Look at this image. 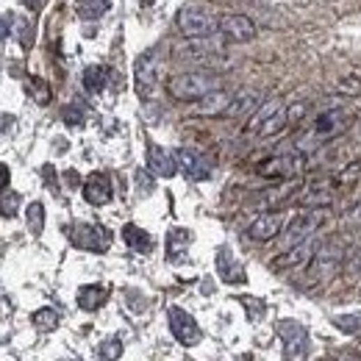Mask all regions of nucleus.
<instances>
[{
  "label": "nucleus",
  "mask_w": 361,
  "mask_h": 361,
  "mask_svg": "<svg viewBox=\"0 0 361 361\" xmlns=\"http://www.w3.org/2000/svg\"><path fill=\"white\" fill-rule=\"evenodd\" d=\"M337 89H339L342 95H359V92H361V81H359V78H342V81L337 84Z\"/></svg>",
  "instance_id": "38"
},
{
  "label": "nucleus",
  "mask_w": 361,
  "mask_h": 361,
  "mask_svg": "<svg viewBox=\"0 0 361 361\" xmlns=\"http://www.w3.org/2000/svg\"><path fill=\"white\" fill-rule=\"evenodd\" d=\"M306 109H309L306 103H295L292 109H286V117H289V125H295V123H298V120H300V117L306 114Z\"/></svg>",
  "instance_id": "40"
},
{
  "label": "nucleus",
  "mask_w": 361,
  "mask_h": 361,
  "mask_svg": "<svg viewBox=\"0 0 361 361\" xmlns=\"http://www.w3.org/2000/svg\"><path fill=\"white\" fill-rule=\"evenodd\" d=\"M286 125H289V117H286V106H284L281 112H275V114H272V117H270V120L256 131V137H261V139H267V137H278Z\"/></svg>",
  "instance_id": "28"
},
{
  "label": "nucleus",
  "mask_w": 361,
  "mask_h": 361,
  "mask_svg": "<svg viewBox=\"0 0 361 361\" xmlns=\"http://www.w3.org/2000/svg\"><path fill=\"white\" fill-rule=\"evenodd\" d=\"M123 242L131 250H137V253H151L153 250V236L148 231H142L139 225H134V222H125L123 225Z\"/></svg>",
  "instance_id": "21"
},
{
  "label": "nucleus",
  "mask_w": 361,
  "mask_h": 361,
  "mask_svg": "<svg viewBox=\"0 0 361 361\" xmlns=\"http://www.w3.org/2000/svg\"><path fill=\"white\" fill-rule=\"evenodd\" d=\"M345 275H348V278H361V247H356V250L345 259Z\"/></svg>",
  "instance_id": "37"
},
{
  "label": "nucleus",
  "mask_w": 361,
  "mask_h": 361,
  "mask_svg": "<svg viewBox=\"0 0 361 361\" xmlns=\"http://www.w3.org/2000/svg\"><path fill=\"white\" fill-rule=\"evenodd\" d=\"M31 325L36 328V331H42V334H47V331H56L59 328V312L56 309H36L33 314H31Z\"/></svg>",
  "instance_id": "27"
},
{
  "label": "nucleus",
  "mask_w": 361,
  "mask_h": 361,
  "mask_svg": "<svg viewBox=\"0 0 361 361\" xmlns=\"http://www.w3.org/2000/svg\"><path fill=\"white\" fill-rule=\"evenodd\" d=\"M8 180H11V170H8V164L0 162V192L8 186Z\"/></svg>",
  "instance_id": "42"
},
{
  "label": "nucleus",
  "mask_w": 361,
  "mask_h": 361,
  "mask_svg": "<svg viewBox=\"0 0 361 361\" xmlns=\"http://www.w3.org/2000/svg\"><path fill=\"white\" fill-rule=\"evenodd\" d=\"M214 89H220V78L211 72H180L167 81V95L180 103L200 100Z\"/></svg>",
  "instance_id": "1"
},
{
  "label": "nucleus",
  "mask_w": 361,
  "mask_h": 361,
  "mask_svg": "<svg viewBox=\"0 0 361 361\" xmlns=\"http://www.w3.org/2000/svg\"><path fill=\"white\" fill-rule=\"evenodd\" d=\"M348 361H361V359H348Z\"/></svg>",
  "instance_id": "49"
},
{
  "label": "nucleus",
  "mask_w": 361,
  "mask_h": 361,
  "mask_svg": "<svg viewBox=\"0 0 361 361\" xmlns=\"http://www.w3.org/2000/svg\"><path fill=\"white\" fill-rule=\"evenodd\" d=\"M189 245H192V233L186 228H170L167 231V259L173 264H180L186 259Z\"/></svg>",
  "instance_id": "20"
},
{
  "label": "nucleus",
  "mask_w": 361,
  "mask_h": 361,
  "mask_svg": "<svg viewBox=\"0 0 361 361\" xmlns=\"http://www.w3.org/2000/svg\"><path fill=\"white\" fill-rule=\"evenodd\" d=\"M148 153H145V159H148V170L156 176V178H173L176 173H178V159H176V153H170V151H164L159 142H153V139H148V148H145Z\"/></svg>",
  "instance_id": "14"
},
{
  "label": "nucleus",
  "mask_w": 361,
  "mask_h": 361,
  "mask_svg": "<svg viewBox=\"0 0 361 361\" xmlns=\"http://www.w3.org/2000/svg\"><path fill=\"white\" fill-rule=\"evenodd\" d=\"M320 236L314 233V236H309V239H303V242H298L295 247H289V250H284L272 264H275V270H292V267H309L312 264V259H314V253L320 250Z\"/></svg>",
  "instance_id": "13"
},
{
  "label": "nucleus",
  "mask_w": 361,
  "mask_h": 361,
  "mask_svg": "<svg viewBox=\"0 0 361 361\" xmlns=\"http://www.w3.org/2000/svg\"><path fill=\"white\" fill-rule=\"evenodd\" d=\"M67 236L72 242V247L78 250H89V253H106L112 247V233L103 225H92V222H72L67 228Z\"/></svg>",
  "instance_id": "5"
},
{
  "label": "nucleus",
  "mask_w": 361,
  "mask_h": 361,
  "mask_svg": "<svg viewBox=\"0 0 361 361\" xmlns=\"http://www.w3.org/2000/svg\"><path fill=\"white\" fill-rule=\"evenodd\" d=\"M167 320H170V331H173V337L178 339L183 348H194V345H200L203 331H200L197 320H194L189 312H183L180 306H170V309H167Z\"/></svg>",
  "instance_id": "9"
},
{
  "label": "nucleus",
  "mask_w": 361,
  "mask_h": 361,
  "mask_svg": "<svg viewBox=\"0 0 361 361\" xmlns=\"http://www.w3.org/2000/svg\"><path fill=\"white\" fill-rule=\"evenodd\" d=\"M109 8H112V0H75V14L86 22L100 20Z\"/></svg>",
  "instance_id": "25"
},
{
  "label": "nucleus",
  "mask_w": 361,
  "mask_h": 361,
  "mask_svg": "<svg viewBox=\"0 0 361 361\" xmlns=\"http://www.w3.org/2000/svg\"><path fill=\"white\" fill-rule=\"evenodd\" d=\"M345 264V245L339 239H331L325 245H320V250L314 253L312 264H309V278L314 284H323V281H331L339 267Z\"/></svg>",
  "instance_id": "4"
},
{
  "label": "nucleus",
  "mask_w": 361,
  "mask_h": 361,
  "mask_svg": "<svg viewBox=\"0 0 361 361\" xmlns=\"http://www.w3.org/2000/svg\"><path fill=\"white\" fill-rule=\"evenodd\" d=\"M306 170V153H281L259 164L261 178H295Z\"/></svg>",
  "instance_id": "8"
},
{
  "label": "nucleus",
  "mask_w": 361,
  "mask_h": 361,
  "mask_svg": "<svg viewBox=\"0 0 361 361\" xmlns=\"http://www.w3.org/2000/svg\"><path fill=\"white\" fill-rule=\"evenodd\" d=\"M98 356H100V361H117L120 359V356H123V342H120V337H112V339L100 342Z\"/></svg>",
  "instance_id": "32"
},
{
  "label": "nucleus",
  "mask_w": 361,
  "mask_h": 361,
  "mask_svg": "<svg viewBox=\"0 0 361 361\" xmlns=\"http://www.w3.org/2000/svg\"><path fill=\"white\" fill-rule=\"evenodd\" d=\"M64 180H67L72 189H75V186H81V176H78L75 170H67V173H64Z\"/></svg>",
  "instance_id": "45"
},
{
  "label": "nucleus",
  "mask_w": 361,
  "mask_h": 361,
  "mask_svg": "<svg viewBox=\"0 0 361 361\" xmlns=\"http://www.w3.org/2000/svg\"><path fill=\"white\" fill-rule=\"evenodd\" d=\"M17 36H20V45H22V50H31L33 47V25H31V20H20L17 22Z\"/></svg>",
  "instance_id": "36"
},
{
  "label": "nucleus",
  "mask_w": 361,
  "mask_h": 361,
  "mask_svg": "<svg viewBox=\"0 0 361 361\" xmlns=\"http://www.w3.org/2000/svg\"><path fill=\"white\" fill-rule=\"evenodd\" d=\"M220 36L225 42H233V45H245V42H253L256 39V22L247 17V14H222L220 17V25H217Z\"/></svg>",
  "instance_id": "10"
},
{
  "label": "nucleus",
  "mask_w": 361,
  "mask_h": 361,
  "mask_svg": "<svg viewBox=\"0 0 361 361\" xmlns=\"http://www.w3.org/2000/svg\"><path fill=\"white\" fill-rule=\"evenodd\" d=\"M11 128H14V117L11 114H0V134H6Z\"/></svg>",
  "instance_id": "43"
},
{
  "label": "nucleus",
  "mask_w": 361,
  "mask_h": 361,
  "mask_svg": "<svg viewBox=\"0 0 361 361\" xmlns=\"http://www.w3.org/2000/svg\"><path fill=\"white\" fill-rule=\"evenodd\" d=\"M348 220H351L353 225H361V200L356 203V206H353V211L348 214Z\"/></svg>",
  "instance_id": "46"
},
{
  "label": "nucleus",
  "mask_w": 361,
  "mask_h": 361,
  "mask_svg": "<svg viewBox=\"0 0 361 361\" xmlns=\"http://www.w3.org/2000/svg\"><path fill=\"white\" fill-rule=\"evenodd\" d=\"M278 337L284 342V359L303 361L309 353V328L298 320H281L278 323Z\"/></svg>",
  "instance_id": "7"
},
{
  "label": "nucleus",
  "mask_w": 361,
  "mask_h": 361,
  "mask_svg": "<svg viewBox=\"0 0 361 361\" xmlns=\"http://www.w3.org/2000/svg\"><path fill=\"white\" fill-rule=\"evenodd\" d=\"M334 325L345 334H359L361 331V312H348V314H337Z\"/></svg>",
  "instance_id": "31"
},
{
  "label": "nucleus",
  "mask_w": 361,
  "mask_h": 361,
  "mask_svg": "<svg viewBox=\"0 0 361 361\" xmlns=\"http://www.w3.org/2000/svg\"><path fill=\"white\" fill-rule=\"evenodd\" d=\"M259 92H253V89H245V92H239V95H233V100H231V106H228V112H225V117H245L247 112H253V109H259Z\"/></svg>",
  "instance_id": "22"
},
{
  "label": "nucleus",
  "mask_w": 361,
  "mask_h": 361,
  "mask_svg": "<svg viewBox=\"0 0 361 361\" xmlns=\"http://www.w3.org/2000/svg\"><path fill=\"white\" fill-rule=\"evenodd\" d=\"M28 3H31V6H39V3H42V0H28Z\"/></svg>",
  "instance_id": "47"
},
{
  "label": "nucleus",
  "mask_w": 361,
  "mask_h": 361,
  "mask_svg": "<svg viewBox=\"0 0 361 361\" xmlns=\"http://www.w3.org/2000/svg\"><path fill=\"white\" fill-rule=\"evenodd\" d=\"M84 200L89 206H106L112 197H114V189H112V178L106 173H92L89 178L84 180Z\"/></svg>",
  "instance_id": "16"
},
{
  "label": "nucleus",
  "mask_w": 361,
  "mask_h": 361,
  "mask_svg": "<svg viewBox=\"0 0 361 361\" xmlns=\"http://www.w3.org/2000/svg\"><path fill=\"white\" fill-rule=\"evenodd\" d=\"M106 84H109V70H106V67L92 64V67L84 70V89H86L89 95H100V92L106 89Z\"/></svg>",
  "instance_id": "24"
},
{
  "label": "nucleus",
  "mask_w": 361,
  "mask_h": 361,
  "mask_svg": "<svg viewBox=\"0 0 361 361\" xmlns=\"http://www.w3.org/2000/svg\"><path fill=\"white\" fill-rule=\"evenodd\" d=\"M351 123H353L351 109H345V106L325 109V112L314 120V131H312V137H314L317 142H331V139L342 137V134L351 128Z\"/></svg>",
  "instance_id": "6"
},
{
  "label": "nucleus",
  "mask_w": 361,
  "mask_h": 361,
  "mask_svg": "<svg viewBox=\"0 0 361 361\" xmlns=\"http://www.w3.org/2000/svg\"><path fill=\"white\" fill-rule=\"evenodd\" d=\"M286 228V217L281 211H267V214H259L250 225H247V236L253 242H270L275 239L281 231Z\"/></svg>",
  "instance_id": "15"
},
{
  "label": "nucleus",
  "mask_w": 361,
  "mask_h": 361,
  "mask_svg": "<svg viewBox=\"0 0 361 361\" xmlns=\"http://www.w3.org/2000/svg\"><path fill=\"white\" fill-rule=\"evenodd\" d=\"M281 109H284V100H281V98H270V100H264V103L253 112V117H250V123H247V128H245V131H247V134H256V131H259V128H261V125H264L275 112H281Z\"/></svg>",
  "instance_id": "23"
},
{
  "label": "nucleus",
  "mask_w": 361,
  "mask_h": 361,
  "mask_svg": "<svg viewBox=\"0 0 361 361\" xmlns=\"http://www.w3.org/2000/svg\"><path fill=\"white\" fill-rule=\"evenodd\" d=\"M217 272L225 284H247V272L245 267L239 264V259L228 250V247H220L217 250Z\"/></svg>",
  "instance_id": "17"
},
{
  "label": "nucleus",
  "mask_w": 361,
  "mask_h": 361,
  "mask_svg": "<svg viewBox=\"0 0 361 361\" xmlns=\"http://www.w3.org/2000/svg\"><path fill=\"white\" fill-rule=\"evenodd\" d=\"M42 176H45V183H47V186H56V173H53V167H50V164H45V167H42Z\"/></svg>",
  "instance_id": "44"
},
{
  "label": "nucleus",
  "mask_w": 361,
  "mask_h": 361,
  "mask_svg": "<svg viewBox=\"0 0 361 361\" xmlns=\"http://www.w3.org/2000/svg\"><path fill=\"white\" fill-rule=\"evenodd\" d=\"M17 208H20V194H17V192H3V194H0V217H3V220H6V217H14Z\"/></svg>",
  "instance_id": "35"
},
{
  "label": "nucleus",
  "mask_w": 361,
  "mask_h": 361,
  "mask_svg": "<svg viewBox=\"0 0 361 361\" xmlns=\"http://www.w3.org/2000/svg\"><path fill=\"white\" fill-rule=\"evenodd\" d=\"M25 89H28V95H31L39 106H47V103H50V98H53L50 84H47L45 78H39V75H31V78L25 81Z\"/></svg>",
  "instance_id": "26"
},
{
  "label": "nucleus",
  "mask_w": 361,
  "mask_h": 361,
  "mask_svg": "<svg viewBox=\"0 0 361 361\" xmlns=\"http://www.w3.org/2000/svg\"><path fill=\"white\" fill-rule=\"evenodd\" d=\"M137 183H139V192H145V194H148V192H153V178H151L145 170H139V173H137Z\"/></svg>",
  "instance_id": "41"
},
{
  "label": "nucleus",
  "mask_w": 361,
  "mask_h": 361,
  "mask_svg": "<svg viewBox=\"0 0 361 361\" xmlns=\"http://www.w3.org/2000/svg\"><path fill=\"white\" fill-rule=\"evenodd\" d=\"M239 303L247 309V320H250V323H261V320H264V314H267L264 300L250 298V295H242V298H239Z\"/></svg>",
  "instance_id": "30"
},
{
  "label": "nucleus",
  "mask_w": 361,
  "mask_h": 361,
  "mask_svg": "<svg viewBox=\"0 0 361 361\" xmlns=\"http://www.w3.org/2000/svg\"><path fill=\"white\" fill-rule=\"evenodd\" d=\"M176 25H178L180 33L186 39H192V42H206L214 33H220L217 31L220 20L208 8H200V6H183L178 11V17H176Z\"/></svg>",
  "instance_id": "2"
},
{
  "label": "nucleus",
  "mask_w": 361,
  "mask_h": 361,
  "mask_svg": "<svg viewBox=\"0 0 361 361\" xmlns=\"http://www.w3.org/2000/svg\"><path fill=\"white\" fill-rule=\"evenodd\" d=\"M134 81H137V95L145 100L153 95L156 84H159V56L156 50H145L137 64H134Z\"/></svg>",
  "instance_id": "11"
},
{
  "label": "nucleus",
  "mask_w": 361,
  "mask_h": 361,
  "mask_svg": "<svg viewBox=\"0 0 361 361\" xmlns=\"http://www.w3.org/2000/svg\"><path fill=\"white\" fill-rule=\"evenodd\" d=\"M25 222H28V231L33 236H39L45 231V206L39 200H33L28 208H25Z\"/></svg>",
  "instance_id": "29"
},
{
  "label": "nucleus",
  "mask_w": 361,
  "mask_h": 361,
  "mask_svg": "<svg viewBox=\"0 0 361 361\" xmlns=\"http://www.w3.org/2000/svg\"><path fill=\"white\" fill-rule=\"evenodd\" d=\"M61 120H64L70 128L84 125V106H81V103H67V106L61 109Z\"/></svg>",
  "instance_id": "33"
},
{
  "label": "nucleus",
  "mask_w": 361,
  "mask_h": 361,
  "mask_svg": "<svg viewBox=\"0 0 361 361\" xmlns=\"http://www.w3.org/2000/svg\"><path fill=\"white\" fill-rule=\"evenodd\" d=\"M231 100H233V95H231V92H225V89H214V92H208L206 98H200V100H197L194 114H200V117H225V112H228Z\"/></svg>",
  "instance_id": "18"
},
{
  "label": "nucleus",
  "mask_w": 361,
  "mask_h": 361,
  "mask_svg": "<svg viewBox=\"0 0 361 361\" xmlns=\"http://www.w3.org/2000/svg\"><path fill=\"white\" fill-rule=\"evenodd\" d=\"M11 25H14V11H6V14L0 17V45H3L6 36L11 33Z\"/></svg>",
  "instance_id": "39"
},
{
  "label": "nucleus",
  "mask_w": 361,
  "mask_h": 361,
  "mask_svg": "<svg viewBox=\"0 0 361 361\" xmlns=\"http://www.w3.org/2000/svg\"><path fill=\"white\" fill-rule=\"evenodd\" d=\"M109 300V289L103 284H86L78 289V309L81 312H98Z\"/></svg>",
  "instance_id": "19"
},
{
  "label": "nucleus",
  "mask_w": 361,
  "mask_h": 361,
  "mask_svg": "<svg viewBox=\"0 0 361 361\" xmlns=\"http://www.w3.org/2000/svg\"><path fill=\"white\" fill-rule=\"evenodd\" d=\"M325 220H328V208H303V211H298V214L289 220V225L284 228L281 247L289 250V247H295L298 242L314 236V233L325 225Z\"/></svg>",
  "instance_id": "3"
},
{
  "label": "nucleus",
  "mask_w": 361,
  "mask_h": 361,
  "mask_svg": "<svg viewBox=\"0 0 361 361\" xmlns=\"http://www.w3.org/2000/svg\"><path fill=\"white\" fill-rule=\"evenodd\" d=\"M176 159H178V170L189 180H208L214 173V162L194 148H178Z\"/></svg>",
  "instance_id": "12"
},
{
  "label": "nucleus",
  "mask_w": 361,
  "mask_h": 361,
  "mask_svg": "<svg viewBox=\"0 0 361 361\" xmlns=\"http://www.w3.org/2000/svg\"><path fill=\"white\" fill-rule=\"evenodd\" d=\"M359 178H361V159L359 162H351V164L334 178V183H337V186H353Z\"/></svg>",
  "instance_id": "34"
},
{
  "label": "nucleus",
  "mask_w": 361,
  "mask_h": 361,
  "mask_svg": "<svg viewBox=\"0 0 361 361\" xmlns=\"http://www.w3.org/2000/svg\"><path fill=\"white\" fill-rule=\"evenodd\" d=\"M331 361H348V359H331Z\"/></svg>",
  "instance_id": "48"
}]
</instances>
